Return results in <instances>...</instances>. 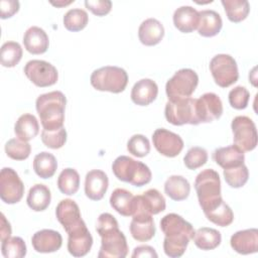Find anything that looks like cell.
<instances>
[{"instance_id":"cell-46","label":"cell","mask_w":258,"mask_h":258,"mask_svg":"<svg viewBox=\"0 0 258 258\" xmlns=\"http://www.w3.org/2000/svg\"><path fill=\"white\" fill-rule=\"evenodd\" d=\"M228 99L232 108L237 110H243L248 106L250 93L245 87L237 86L229 92Z\"/></svg>"},{"instance_id":"cell-5","label":"cell","mask_w":258,"mask_h":258,"mask_svg":"<svg viewBox=\"0 0 258 258\" xmlns=\"http://www.w3.org/2000/svg\"><path fill=\"white\" fill-rule=\"evenodd\" d=\"M164 115L166 120L175 126L199 124L196 115V99L190 97L172 101L168 100L165 104Z\"/></svg>"},{"instance_id":"cell-31","label":"cell","mask_w":258,"mask_h":258,"mask_svg":"<svg viewBox=\"0 0 258 258\" xmlns=\"http://www.w3.org/2000/svg\"><path fill=\"white\" fill-rule=\"evenodd\" d=\"M164 192L173 201H183L190 192V184L181 175H171L164 182Z\"/></svg>"},{"instance_id":"cell-37","label":"cell","mask_w":258,"mask_h":258,"mask_svg":"<svg viewBox=\"0 0 258 258\" xmlns=\"http://www.w3.org/2000/svg\"><path fill=\"white\" fill-rule=\"evenodd\" d=\"M22 57V47L18 42L6 41L1 46V64L5 68L15 67Z\"/></svg>"},{"instance_id":"cell-44","label":"cell","mask_w":258,"mask_h":258,"mask_svg":"<svg viewBox=\"0 0 258 258\" xmlns=\"http://www.w3.org/2000/svg\"><path fill=\"white\" fill-rule=\"evenodd\" d=\"M41 141L48 148L58 149L67 142V131L64 127L53 131L43 129L41 131Z\"/></svg>"},{"instance_id":"cell-49","label":"cell","mask_w":258,"mask_h":258,"mask_svg":"<svg viewBox=\"0 0 258 258\" xmlns=\"http://www.w3.org/2000/svg\"><path fill=\"white\" fill-rule=\"evenodd\" d=\"M1 18L6 19L12 17L19 10V2L16 0H1Z\"/></svg>"},{"instance_id":"cell-38","label":"cell","mask_w":258,"mask_h":258,"mask_svg":"<svg viewBox=\"0 0 258 258\" xmlns=\"http://www.w3.org/2000/svg\"><path fill=\"white\" fill-rule=\"evenodd\" d=\"M89 21L87 12L81 8L70 9L63 15V26L69 31H80L84 29Z\"/></svg>"},{"instance_id":"cell-47","label":"cell","mask_w":258,"mask_h":258,"mask_svg":"<svg viewBox=\"0 0 258 258\" xmlns=\"http://www.w3.org/2000/svg\"><path fill=\"white\" fill-rule=\"evenodd\" d=\"M85 6L95 15L104 16L111 11L112 2L110 0H86Z\"/></svg>"},{"instance_id":"cell-13","label":"cell","mask_w":258,"mask_h":258,"mask_svg":"<svg viewBox=\"0 0 258 258\" xmlns=\"http://www.w3.org/2000/svg\"><path fill=\"white\" fill-rule=\"evenodd\" d=\"M223 114V104L215 93H206L196 99V115L200 123H210Z\"/></svg>"},{"instance_id":"cell-21","label":"cell","mask_w":258,"mask_h":258,"mask_svg":"<svg viewBox=\"0 0 258 258\" xmlns=\"http://www.w3.org/2000/svg\"><path fill=\"white\" fill-rule=\"evenodd\" d=\"M31 243L34 250L38 253H52L61 247L62 237L57 231L43 229L33 234Z\"/></svg>"},{"instance_id":"cell-32","label":"cell","mask_w":258,"mask_h":258,"mask_svg":"<svg viewBox=\"0 0 258 258\" xmlns=\"http://www.w3.org/2000/svg\"><path fill=\"white\" fill-rule=\"evenodd\" d=\"M195 245L201 250H214L222 242L221 233L213 228L203 227L195 231L194 235Z\"/></svg>"},{"instance_id":"cell-36","label":"cell","mask_w":258,"mask_h":258,"mask_svg":"<svg viewBox=\"0 0 258 258\" xmlns=\"http://www.w3.org/2000/svg\"><path fill=\"white\" fill-rule=\"evenodd\" d=\"M190 240L186 236H165L163 241L164 253L170 258H178L183 255Z\"/></svg>"},{"instance_id":"cell-3","label":"cell","mask_w":258,"mask_h":258,"mask_svg":"<svg viewBox=\"0 0 258 258\" xmlns=\"http://www.w3.org/2000/svg\"><path fill=\"white\" fill-rule=\"evenodd\" d=\"M91 85L98 91L121 93L128 84V75L122 68L106 66L95 70L90 78Z\"/></svg>"},{"instance_id":"cell-48","label":"cell","mask_w":258,"mask_h":258,"mask_svg":"<svg viewBox=\"0 0 258 258\" xmlns=\"http://www.w3.org/2000/svg\"><path fill=\"white\" fill-rule=\"evenodd\" d=\"M117 227H119V226H118V222L115 219V217L109 213H103L98 218L97 225H96V231L100 235L105 231H108V230H111V229L117 228Z\"/></svg>"},{"instance_id":"cell-24","label":"cell","mask_w":258,"mask_h":258,"mask_svg":"<svg viewBox=\"0 0 258 258\" xmlns=\"http://www.w3.org/2000/svg\"><path fill=\"white\" fill-rule=\"evenodd\" d=\"M164 36V27L155 18H147L138 28V37L142 44L146 46L156 45Z\"/></svg>"},{"instance_id":"cell-40","label":"cell","mask_w":258,"mask_h":258,"mask_svg":"<svg viewBox=\"0 0 258 258\" xmlns=\"http://www.w3.org/2000/svg\"><path fill=\"white\" fill-rule=\"evenodd\" d=\"M5 152L11 159L24 160L30 155L31 146L28 142L19 138H11L5 144Z\"/></svg>"},{"instance_id":"cell-45","label":"cell","mask_w":258,"mask_h":258,"mask_svg":"<svg viewBox=\"0 0 258 258\" xmlns=\"http://www.w3.org/2000/svg\"><path fill=\"white\" fill-rule=\"evenodd\" d=\"M127 150L136 157H144L150 152V143L142 134H135L127 142Z\"/></svg>"},{"instance_id":"cell-20","label":"cell","mask_w":258,"mask_h":258,"mask_svg":"<svg viewBox=\"0 0 258 258\" xmlns=\"http://www.w3.org/2000/svg\"><path fill=\"white\" fill-rule=\"evenodd\" d=\"M55 216L66 232L83 222L79 206L71 199H64L58 203L55 209Z\"/></svg>"},{"instance_id":"cell-1","label":"cell","mask_w":258,"mask_h":258,"mask_svg":"<svg viewBox=\"0 0 258 258\" xmlns=\"http://www.w3.org/2000/svg\"><path fill=\"white\" fill-rule=\"evenodd\" d=\"M67 98L60 91H52L38 96L35 102L43 129L48 131L63 127Z\"/></svg>"},{"instance_id":"cell-28","label":"cell","mask_w":258,"mask_h":258,"mask_svg":"<svg viewBox=\"0 0 258 258\" xmlns=\"http://www.w3.org/2000/svg\"><path fill=\"white\" fill-rule=\"evenodd\" d=\"M135 196L125 188H116L110 197L111 207L121 216H132L134 211Z\"/></svg>"},{"instance_id":"cell-7","label":"cell","mask_w":258,"mask_h":258,"mask_svg":"<svg viewBox=\"0 0 258 258\" xmlns=\"http://www.w3.org/2000/svg\"><path fill=\"white\" fill-rule=\"evenodd\" d=\"M195 188L201 207L222 197L219 173L212 168L204 169L196 177Z\"/></svg>"},{"instance_id":"cell-14","label":"cell","mask_w":258,"mask_h":258,"mask_svg":"<svg viewBox=\"0 0 258 258\" xmlns=\"http://www.w3.org/2000/svg\"><path fill=\"white\" fill-rule=\"evenodd\" d=\"M67 233L69 236L68 250L71 255L83 257L90 252L93 245V237L84 221Z\"/></svg>"},{"instance_id":"cell-11","label":"cell","mask_w":258,"mask_h":258,"mask_svg":"<svg viewBox=\"0 0 258 258\" xmlns=\"http://www.w3.org/2000/svg\"><path fill=\"white\" fill-rule=\"evenodd\" d=\"M24 184L18 173L11 167H3L0 172V198L2 202L13 205L22 199Z\"/></svg>"},{"instance_id":"cell-18","label":"cell","mask_w":258,"mask_h":258,"mask_svg":"<svg viewBox=\"0 0 258 258\" xmlns=\"http://www.w3.org/2000/svg\"><path fill=\"white\" fill-rule=\"evenodd\" d=\"M109 186L107 174L100 169L90 170L85 177V194L92 201H100L104 198Z\"/></svg>"},{"instance_id":"cell-39","label":"cell","mask_w":258,"mask_h":258,"mask_svg":"<svg viewBox=\"0 0 258 258\" xmlns=\"http://www.w3.org/2000/svg\"><path fill=\"white\" fill-rule=\"evenodd\" d=\"M223 174L228 185L234 188L242 187L249 178V170L244 163L238 166L225 168Z\"/></svg>"},{"instance_id":"cell-35","label":"cell","mask_w":258,"mask_h":258,"mask_svg":"<svg viewBox=\"0 0 258 258\" xmlns=\"http://www.w3.org/2000/svg\"><path fill=\"white\" fill-rule=\"evenodd\" d=\"M57 187L63 195H75L80 187L79 172L71 167L62 169L57 177Z\"/></svg>"},{"instance_id":"cell-29","label":"cell","mask_w":258,"mask_h":258,"mask_svg":"<svg viewBox=\"0 0 258 258\" xmlns=\"http://www.w3.org/2000/svg\"><path fill=\"white\" fill-rule=\"evenodd\" d=\"M51 201L50 189L42 183H36L29 188L26 202L28 207L35 212L46 210Z\"/></svg>"},{"instance_id":"cell-9","label":"cell","mask_w":258,"mask_h":258,"mask_svg":"<svg viewBox=\"0 0 258 258\" xmlns=\"http://www.w3.org/2000/svg\"><path fill=\"white\" fill-rule=\"evenodd\" d=\"M99 236L101 237L99 258H124L127 256V240L119 227L105 231Z\"/></svg>"},{"instance_id":"cell-52","label":"cell","mask_w":258,"mask_h":258,"mask_svg":"<svg viewBox=\"0 0 258 258\" xmlns=\"http://www.w3.org/2000/svg\"><path fill=\"white\" fill-rule=\"evenodd\" d=\"M72 2H74V1H68V2H63V1H59V2H51V4L52 5H54V6H56V7H61V6H66V5H69V4H71Z\"/></svg>"},{"instance_id":"cell-51","label":"cell","mask_w":258,"mask_h":258,"mask_svg":"<svg viewBox=\"0 0 258 258\" xmlns=\"http://www.w3.org/2000/svg\"><path fill=\"white\" fill-rule=\"evenodd\" d=\"M11 237V226L10 223L6 220L4 214H1V226H0V239L5 241Z\"/></svg>"},{"instance_id":"cell-19","label":"cell","mask_w":258,"mask_h":258,"mask_svg":"<svg viewBox=\"0 0 258 258\" xmlns=\"http://www.w3.org/2000/svg\"><path fill=\"white\" fill-rule=\"evenodd\" d=\"M230 245L234 251L242 255L256 253L258 250V230L252 228L236 232L230 239Z\"/></svg>"},{"instance_id":"cell-8","label":"cell","mask_w":258,"mask_h":258,"mask_svg":"<svg viewBox=\"0 0 258 258\" xmlns=\"http://www.w3.org/2000/svg\"><path fill=\"white\" fill-rule=\"evenodd\" d=\"M234 144L241 150L252 151L257 146V130L255 123L247 116H237L232 120Z\"/></svg>"},{"instance_id":"cell-30","label":"cell","mask_w":258,"mask_h":258,"mask_svg":"<svg viewBox=\"0 0 258 258\" xmlns=\"http://www.w3.org/2000/svg\"><path fill=\"white\" fill-rule=\"evenodd\" d=\"M38 132L39 124L36 117L32 114L21 115L14 125V133L16 137L26 142L33 139Z\"/></svg>"},{"instance_id":"cell-2","label":"cell","mask_w":258,"mask_h":258,"mask_svg":"<svg viewBox=\"0 0 258 258\" xmlns=\"http://www.w3.org/2000/svg\"><path fill=\"white\" fill-rule=\"evenodd\" d=\"M112 170L119 180L135 186H143L152 178V173L145 163L126 155L118 156L113 161Z\"/></svg>"},{"instance_id":"cell-6","label":"cell","mask_w":258,"mask_h":258,"mask_svg":"<svg viewBox=\"0 0 258 258\" xmlns=\"http://www.w3.org/2000/svg\"><path fill=\"white\" fill-rule=\"evenodd\" d=\"M210 71L215 83L221 88H228L239 79L237 62L230 54L215 55L210 61Z\"/></svg>"},{"instance_id":"cell-16","label":"cell","mask_w":258,"mask_h":258,"mask_svg":"<svg viewBox=\"0 0 258 258\" xmlns=\"http://www.w3.org/2000/svg\"><path fill=\"white\" fill-rule=\"evenodd\" d=\"M202 210L210 222L220 227H227L234 221V213L222 197L203 206Z\"/></svg>"},{"instance_id":"cell-15","label":"cell","mask_w":258,"mask_h":258,"mask_svg":"<svg viewBox=\"0 0 258 258\" xmlns=\"http://www.w3.org/2000/svg\"><path fill=\"white\" fill-rule=\"evenodd\" d=\"M129 229L131 236L138 242L151 240L155 235V226L152 215L146 210L138 208L132 215Z\"/></svg>"},{"instance_id":"cell-33","label":"cell","mask_w":258,"mask_h":258,"mask_svg":"<svg viewBox=\"0 0 258 258\" xmlns=\"http://www.w3.org/2000/svg\"><path fill=\"white\" fill-rule=\"evenodd\" d=\"M57 168L56 158L49 152L42 151L34 156L33 169L35 173L43 179L53 176Z\"/></svg>"},{"instance_id":"cell-26","label":"cell","mask_w":258,"mask_h":258,"mask_svg":"<svg viewBox=\"0 0 258 258\" xmlns=\"http://www.w3.org/2000/svg\"><path fill=\"white\" fill-rule=\"evenodd\" d=\"M173 24L180 32L189 33L198 28L199 11L191 6H180L173 13Z\"/></svg>"},{"instance_id":"cell-50","label":"cell","mask_w":258,"mask_h":258,"mask_svg":"<svg viewBox=\"0 0 258 258\" xmlns=\"http://www.w3.org/2000/svg\"><path fill=\"white\" fill-rule=\"evenodd\" d=\"M155 249L148 245H141L133 250L132 257H157Z\"/></svg>"},{"instance_id":"cell-25","label":"cell","mask_w":258,"mask_h":258,"mask_svg":"<svg viewBox=\"0 0 258 258\" xmlns=\"http://www.w3.org/2000/svg\"><path fill=\"white\" fill-rule=\"evenodd\" d=\"M214 161L222 168H230L244 163L245 154L237 145H229L217 148L213 153Z\"/></svg>"},{"instance_id":"cell-17","label":"cell","mask_w":258,"mask_h":258,"mask_svg":"<svg viewBox=\"0 0 258 258\" xmlns=\"http://www.w3.org/2000/svg\"><path fill=\"white\" fill-rule=\"evenodd\" d=\"M160 229L164 236H186L192 239L195 235L191 224L174 213L167 214L160 220Z\"/></svg>"},{"instance_id":"cell-43","label":"cell","mask_w":258,"mask_h":258,"mask_svg":"<svg viewBox=\"0 0 258 258\" xmlns=\"http://www.w3.org/2000/svg\"><path fill=\"white\" fill-rule=\"evenodd\" d=\"M208 161V152L200 146L191 147L187 150L183 157V163L188 169H197L202 167Z\"/></svg>"},{"instance_id":"cell-23","label":"cell","mask_w":258,"mask_h":258,"mask_svg":"<svg viewBox=\"0 0 258 258\" xmlns=\"http://www.w3.org/2000/svg\"><path fill=\"white\" fill-rule=\"evenodd\" d=\"M23 44L25 49L32 54L44 53L49 45L48 35L42 28L31 26L23 35Z\"/></svg>"},{"instance_id":"cell-12","label":"cell","mask_w":258,"mask_h":258,"mask_svg":"<svg viewBox=\"0 0 258 258\" xmlns=\"http://www.w3.org/2000/svg\"><path fill=\"white\" fill-rule=\"evenodd\" d=\"M152 141L155 149L166 157L177 156L183 148L181 137L164 128H158L153 132Z\"/></svg>"},{"instance_id":"cell-42","label":"cell","mask_w":258,"mask_h":258,"mask_svg":"<svg viewBox=\"0 0 258 258\" xmlns=\"http://www.w3.org/2000/svg\"><path fill=\"white\" fill-rule=\"evenodd\" d=\"M26 245L20 237H10L2 242L1 252L6 258H22L26 255Z\"/></svg>"},{"instance_id":"cell-27","label":"cell","mask_w":258,"mask_h":258,"mask_svg":"<svg viewBox=\"0 0 258 258\" xmlns=\"http://www.w3.org/2000/svg\"><path fill=\"white\" fill-rule=\"evenodd\" d=\"M200 20L198 25V32L204 37H213L217 35L223 26L221 15L211 9L202 10L199 12Z\"/></svg>"},{"instance_id":"cell-22","label":"cell","mask_w":258,"mask_h":258,"mask_svg":"<svg viewBox=\"0 0 258 258\" xmlns=\"http://www.w3.org/2000/svg\"><path fill=\"white\" fill-rule=\"evenodd\" d=\"M158 87L151 79H141L131 90V100L138 106H147L157 97Z\"/></svg>"},{"instance_id":"cell-10","label":"cell","mask_w":258,"mask_h":258,"mask_svg":"<svg viewBox=\"0 0 258 258\" xmlns=\"http://www.w3.org/2000/svg\"><path fill=\"white\" fill-rule=\"evenodd\" d=\"M23 72L31 83L40 88L52 86L58 79V73L55 67L45 60H29L26 62Z\"/></svg>"},{"instance_id":"cell-4","label":"cell","mask_w":258,"mask_h":258,"mask_svg":"<svg viewBox=\"0 0 258 258\" xmlns=\"http://www.w3.org/2000/svg\"><path fill=\"white\" fill-rule=\"evenodd\" d=\"M199 84V76L191 69H181L167 81L165 92L169 101L189 98Z\"/></svg>"},{"instance_id":"cell-34","label":"cell","mask_w":258,"mask_h":258,"mask_svg":"<svg viewBox=\"0 0 258 258\" xmlns=\"http://www.w3.org/2000/svg\"><path fill=\"white\" fill-rule=\"evenodd\" d=\"M221 3L228 19L235 23L246 19L250 12V5L247 0H222Z\"/></svg>"},{"instance_id":"cell-41","label":"cell","mask_w":258,"mask_h":258,"mask_svg":"<svg viewBox=\"0 0 258 258\" xmlns=\"http://www.w3.org/2000/svg\"><path fill=\"white\" fill-rule=\"evenodd\" d=\"M141 198L145 208L151 215H157L165 210V199L157 189H147L143 195H141Z\"/></svg>"}]
</instances>
